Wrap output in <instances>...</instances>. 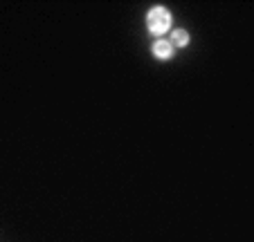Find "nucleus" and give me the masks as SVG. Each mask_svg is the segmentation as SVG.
<instances>
[{"mask_svg":"<svg viewBox=\"0 0 254 242\" xmlns=\"http://www.w3.org/2000/svg\"><path fill=\"white\" fill-rule=\"evenodd\" d=\"M146 25H149V29L153 34L162 36V34L169 32V27H171V14H169V9H164V7H153V9L149 11V16H146Z\"/></svg>","mask_w":254,"mask_h":242,"instance_id":"f257e3e1","label":"nucleus"},{"mask_svg":"<svg viewBox=\"0 0 254 242\" xmlns=\"http://www.w3.org/2000/svg\"><path fill=\"white\" fill-rule=\"evenodd\" d=\"M153 54L158 58H171L173 45L169 43V41H164V38H160V41H155V43H153Z\"/></svg>","mask_w":254,"mask_h":242,"instance_id":"f03ea898","label":"nucleus"},{"mask_svg":"<svg viewBox=\"0 0 254 242\" xmlns=\"http://www.w3.org/2000/svg\"><path fill=\"white\" fill-rule=\"evenodd\" d=\"M171 45H176V48H185V45L189 43V34L185 32V29H176V32L171 34V41H169Z\"/></svg>","mask_w":254,"mask_h":242,"instance_id":"7ed1b4c3","label":"nucleus"}]
</instances>
